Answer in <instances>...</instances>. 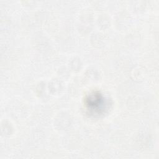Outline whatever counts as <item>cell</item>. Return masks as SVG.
<instances>
[{"instance_id": "1", "label": "cell", "mask_w": 159, "mask_h": 159, "mask_svg": "<svg viewBox=\"0 0 159 159\" xmlns=\"http://www.w3.org/2000/svg\"><path fill=\"white\" fill-rule=\"evenodd\" d=\"M103 98L99 93H93L88 96L86 99V104L88 106V108H91L93 109H99L103 104Z\"/></svg>"}]
</instances>
